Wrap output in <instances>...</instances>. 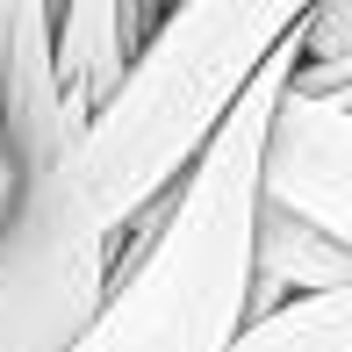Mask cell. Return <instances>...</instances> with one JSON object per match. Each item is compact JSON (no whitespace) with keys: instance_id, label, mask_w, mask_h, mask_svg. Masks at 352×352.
Here are the masks:
<instances>
[{"instance_id":"obj_1","label":"cell","mask_w":352,"mask_h":352,"mask_svg":"<svg viewBox=\"0 0 352 352\" xmlns=\"http://www.w3.org/2000/svg\"><path fill=\"white\" fill-rule=\"evenodd\" d=\"M295 79V36L237 94L201 158L158 209L116 237L108 309L94 324L101 352H230L252 324V245L266 216V144L280 94Z\"/></svg>"},{"instance_id":"obj_2","label":"cell","mask_w":352,"mask_h":352,"mask_svg":"<svg viewBox=\"0 0 352 352\" xmlns=\"http://www.w3.org/2000/svg\"><path fill=\"white\" fill-rule=\"evenodd\" d=\"M302 14L309 0H173L158 14L122 94L87 122L72 158L108 237H122L180 187V173L201 158L237 94L274 65Z\"/></svg>"},{"instance_id":"obj_3","label":"cell","mask_w":352,"mask_h":352,"mask_svg":"<svg viewBox=\"0 0 352 352\" xmlns=\"http://www.w3.org/2000/svg\"><path fill=\"white\" fill-rule=\"evenodd\" d=\"M108 237L72 166L22 173L0 223V352H79L108 309Z\"/></svg>"},{"instance_id":"obj_4","label":"cell","mask_w":352,"mask_h":352,"mask_svg":"<svg viewBox=\"0 0 352 352\" xmlns=\"http://www.w3.org/2000/svg\"><path fill=\"white\" fill-rule=\"evenodd\" d=\"M0 130L22 173L79 158V122L58 94V0H0Z\"/></svg>"},{"instance_id":"obj_5","label":"cell","mask_w":352,"mask_h":352,"mask_svg":"<svg viewBox=\"0 0 352 352\" xmlns=\"http://www.w3.org/2000/svg\"><path fill=\"white\" fill-rule=\"evenodd\" d=\"M266 201L324 223L331 237L352 245V108L302 94L287 79L274 144H266Z\"/></svg>"},{"instance_id":"obj_6","label":"cell","mask_w":352,"mask_h":352,"mask_svg":"<svg viewBox=\"0 0 352 352\" xmlns=\"http://www.w3.org/2000/svg\"><path fill=\"white\" fill-rule=\"evenodd\" d=\"M144 36H151L144 0H58V94H65V116L79 122V137L122 94Z\"/></svg>"},{"instance_id":"obj_7","label":"cell","mask_w":352,"mask_h":352,"mask_svg":"<svg viewBox=\"0 0 352 352\" xmlns=\"http://www.w3.org/2000/svg\"><path fill=\"white\" fill-rule=\"evenodd\" d=\"M324 287H352V245L331 237L324 223L266 201L259 245H252V316L280 309L295 295H324Z\"/></svg>"},{"instance_id":"obj_8","label":"cell","mask_w":352,"mask_h":352,"mask_svg":"<svg viewBox=\"0 0 352 352\" xmlns=\"http://www.w3.org/2000/svg\"><path fill=\"white\" fill-rule=\"evenodd\" d=\"M230 352H352V287L295 295L280 309L252 316Z\"/></svg>"},{"instance_id":"obj_9","label":"cell","mask_w":352,"mask_h":352,"mask_svg":"<svg viewBox=\"0 0 352 352\" xmlns=\"http://www.w3.org/2000/svg\"><path fill=\"white\" fill-rule=\"evenodd\" d=\"M352 51V0H309L295 22V65H324V58Z\"/></svg>"},{"instance_id":"obj_10","label":"cell","mask_w":352,"mask_h":352,"mask_svg":"<svg viewBox=\"0 0 352 352\" xmlns=\"http://www.w3.org/2000/svg\"><path fill=\"white\" fill-rule=\"evenodd\" d=\"M295 87L302 94H324V101L352 108V51L345 58H324V65H295Z\"/></svg>"},{"instance_id":"obj_11","label":"cell","mask_w":352,"mask_h":352,"mask_svg":"<svg viewBox=\"0 0 352 352\" xmlns=\"http://www.w3.org/2000/svg\"><path fill=\"white\" fill-rule=\"evenodd\" d=\"M14 195H22V158H14V144H8V130H0V223H8V209H14Z\"/></svg>"}]
</instances>
